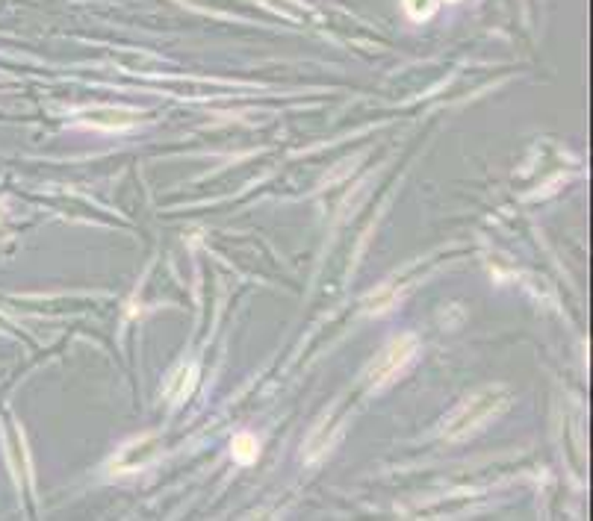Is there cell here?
I'll return each instance as SVG.
<instances>
[{
    "label": "cell",
    "instance_id": "1",
    "mask_svg": "<svg viewBox=\"0 0 593 521\" xmlns=\"http://www.w3.org/2000/svg\"><path fill=\"white\" fill-rule=\"evenodd\" d=\"M508 404H511V395H508L505 386H484V389L464 397V401L449 413V419L443 424V436L451 442L467 439V436L478 433L493 419H499V415L508 410Z\"/></svg>",
    "mask_w": 593,
    "mask_h": 521
},
{
    "label": "cell",
    "instance_id": "2",
    "mask_svg": "<svg viewBox=\"0 0 593 521\" xmlns=\"http://www.w3.org/2000/svg\"><path fill=\"white\" fill-rule=\"evenodd\" d=\"M419 354V339L417 336H395L393 342H387V348L381 350L378 357L372 359L370 372H366V381L375 389H381V386L393 383L395 377H399L404 368H408L413 359Z\"/></svg>",
    "mask_w": 593,
    "mask_h": 521
},
{
    "label": "cell",
    "instance_id": "3",
    "mask_svg": "<svg viewBox=\"0 0 593 521\" xmlns=\"http://www.w3.org/2000/svg\"><path fill=\"white\" fill-rule=\"evenodd\" d=\"M157 453V439L154 436H148L142 442H130L125 451H121V457L116 462V471H139L145 466V462Z\"/></svg>",
    "mask_w": 593,
    "mask_h": 521
},
{
    "label": "cell",
    "instance_id": "4",
    "mask_svg": "<svg viewBox=\"0 0 593 521\" xmlns=\"http://www.w3.org/2000/svg\"><path fill=\"white\" fill-rule=\"evenodd\" d=\"M80 121H83V124H89V127L121 130V127L136 124L139 116H136V112H121V109H98V112H86V116H83Z\"/></svg>",
    "mask_w": 593,
    "mask_h": 521
},
{
    "label": "cell",
    "instance_id": "5",
    "mask_svg": "<svg viewBox=\"0 0 593 521\" xmlns=\"http://www.w3.org/2000/svg\"><path fill=\"white\" fill-rule=\"evenodd\" d=\"M231 453H233V460H237V462L248 466V462L257 460L260 445H257V439H254L251 433H237V436H233V442H231Z\"/></svg>",
    "mask_w": 593,
    "mask_h": 521
},
{
    "label": "cell",
    "instance_id": "6",
    "mask_svg": "<svg viewBox=\"0 0 593 521\" xmlns=\"http://www.w3.org/2000/svg\"><path fill=\"white\" fill-rule=\"evenodd\" d=\"M177 374H181V377H177V383H181V386H172V389H168V392H172L175 401H183V397L192 392L198 372H195V365H186V368H181V372H177Z\"/></svg>",
    "mask_w": 593,
    "mask_h": 521
},
{
    "label": "cell",
    "instance_id": "7",
    "mask_svg": "<svg viewBox=\"0 0 593 521\" xmlns=\"http://www.w3.org/2000/svg\"><path fill=\"white\" fill-rule=\"evenodd\" d=\"M437 0H404V12H408L413 21H426V18L435 15Z\"/></svg>",
    "mask_w": 593,
    "mask_h": 521
}]
</instances>
